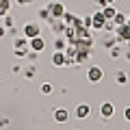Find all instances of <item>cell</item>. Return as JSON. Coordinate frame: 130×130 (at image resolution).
<instances>
[{
  "label": "cell",
  "mask_w": 130,
  "mask_h": 130,
  "mask_svg": "<svg viewBox=\"0 0 130 130\" xmlns=\"http://www.w3.org/2000/svg\"><path fill=\"white\" fill-rule=\"evenodd\" d=\"M117 39H121V41H130V24H121V26H117Z\"/></svg>",
  "instance_id": "1"
},
{
  "label": "cell",
  "mask_w": 130,
  "mask_h": 130,
  "mask_svg": "<svg viewBox=\"0 0 130 130\" xmlns=\"http://www.w3.org/2000/svg\"><path fill=\"white\" fill-rule=\"evenodd\" d=\"M39 32H41V30H39V24H35V22H32V24H26V26H24V35H26L28 39L39 37Z\"/></svg>",
  "instance_id": "2"
},
{
  "label": "cell",
  "mask_w": 130,
  "mask_h": 130,
  "mask_svg": "<svg viewBox=\"0 0 130 130\" xmlns=\"http://www.w3.org/2000/svg\"><path fill=\"white\" fill-rule=\"evenodd\" d=\"M48 11H50L52 18H63V15H65V9H63L61 2H52V5L48 7Z\"/></svg>",
  "instance_id": "3"
},
{
  "label": "cell",
  "mask_w": 130,
  "mask_h": 130,
  "mask_svg": "<svg viewBox=\"0 0 130 130\" xmlns=\"http://www.w3.org/2000/svg\"><path fill=\"white\" fill-rule=\"evenodd\" d=\"M91 26H93V28H104V26H106L104 15H102V13H95V15L91 18Z\"/></svg>",
  "instance_id": "4"
},
{
  "label": "cell",
  "mask_w": 130,
  "mask_h": 130,
  "mask_svg": "<svg viewBox=\"0 0 130 130\" xmlns=\"http://www.w3.org/2000/svg\"><path fill=\"white\" fill-rule=\"evenodd\" d=\"M87 76H89L91 83H98V80H102V70H100V67H91Z\"/></svg>",
  "instance_id": "5"
},
{
  "label": "cell",
  "mask_w": 130,
  "mask_h": 130,
  "mask_svg": "<svg viewBox=\"0 0 130 130\" xmlns=\"http://www.w3.org/2000/svg\"><path fill=\"white\" fill-rule=\"evenodd\" d=\"M43 46H46V41H43L41 37H32V39H30V48H32L35 52H41Z\"/></svg>",
  "instance_id": "6"
},
{
  "label": "cell",
  "mask_w": 130,
  "mask_h": 130,
  "mask_svg": "<svg viewBox=\"0 0 130 130\" xmlns=\"http://www.w3.org/2000/svg\"><path fill=\"white\" fill-rule=\"evenodd\" d=\"M115 13H117V11L113 9V5H106V7H104V11H102V15H104V20H106V22H111V20L115 18Z\"/></svg>",
  "instance_id": "7"
},
{
  "label": "cell",
  "mask_w": 130,
  "mask_h": 130,
  "mask_svg": "<svg viewBox=\"0 0 130 130\" xmlns=\"http://www.w3.org/2000/svg\"><path fill=\"white\" fill-rule=\"evenodd\" d=\"M52 63H54V65H65V54H63V50H56L54 54H52Z\"/></svg>",
  "instance_id": "8"
},
{
  "label": "cell",
  "mask_w": 130,
  "mask_h": 130,
  "mask_svg": "<svg viewBox=\"0 0 130 130\" xmlns=\"http://www.w3.org/2000/svg\"><path fill=\"white\" fill-rule=\"evenodd\" d=\"M67 117H70V113L65 111V108H59V111H54V119H56V121H61V124H63V121H67Z\"/></svg>",
  "instance_id": "9"
},
{
  "label": "cell",
  "mask_w": 130,
  "mask_h": 130,
  "mask_svg": "<svg viewBox=\"0 0 130 130\" xmlns=\"http://www.w3.org/2000/svg\"><path fill=\"white\" fill-rule=\"evenodd\" d=\"M113 113H115L113 104H111V102H104V104H102V115H104V117H111Z\"/></svg>",
  "instance_id": "10"
},
{
  "label": "cell",
  "mask_w": 130,
  "mask_h": 130,
  "mask_svg": "<svg viewBox=\"0 0 130 130\" xmlns=\"http://www.w3.org/2000/svg\"><path fill=\"white\" fill-rule=\"evenodd\" d=\"M126 22H128V18H126V15L115 13V18H113V24H115V26H121V24H126Z\"/></svg>",
  "instance_id": "11"
},
{
  "label": "cell",
  "mask_w": 130,
  "mask_h": 130,
  "mask_svg": "<svg viewBox=\"0 0 130 130\" xmlns=\"http://www.w3.org/2000/svg\"><path fill=\"white\" fill-rule=\"evenodd\" d=\"M9 7H11L9 0H0V15H5L7 11H9Z\"/></svg>",
  "instance_id": "12"
},
{
  "label": "cell",
  "mask_w": 130,
  "mask_h": 130,
  "mask_svg": "<svg viewBox=\"0 0 130 130\" xmlns=\"http://www.w3.org/2000/svg\"><path fill=\"white\" fill-rule=\"evenodd\" d=\"M76 115H78V117H87V115H89V106H87V104H83V106H78V111H76Z\"/></svg>",
  "instance_id": "13"
},
{
  "label": "cell",
  "mask_w": 130,
  "mask_h": 130,
  "mask_svg": "<svg viewBox=\"0 0 130 130\" xmlns=\"http://www.w3.org/2000/svg\"><path fill=\"white\" fill-rule=\"evenodd\" d=\"M41 91H43V93H52V85H50V83H43V85H41Z\"/></svg>",
  "instance_id": "14"
},
{
  "label": "cell",
  "mask_w": 130,
  "mask_h": 130,
  "mask_svg": "<svg viewBox=\"0 0 130 130\" xmlns=\"http://www.w3.org/2000/svg\"><path fill=\"white\" fill-rule=\"evenodd\" d=\"M126 80H128V76H126L124 72H119V74H117V83H121V85H124Z\"/></svg>",
  "instance_id": "15"
},
{
  "label": "cell",
  "mask_w": 130,
  "mask_h": 130,
  "mask_svg": "<svg viewBox=\"0 0 130 130\" xmlns=\"http://www.w3.org/2000/svg\"><path fill=\"white\" fill-rule=\"evenodd\" d=\"M63 46H65L63 39H56V41H54V48H56V50H63Z\"/></svg>",
  "instance_id": "16"
},
{
  "label": "cell",
  "mask_w": 130,
  "mask_h": 130,
  "mask_svg": "<svg viewBox=\"0 0 130 130\" xmlns=\"http://www.w3.org/2000/svg\"><path fill=\"white\" fill-rule=\"evenodd\" d=\"M124 117L130 121V106H126V111H124Z\"/></svg>",
  "instance_id": "17"
},
{
  "label": "cell",
  "mask_w": 130,
  "mask_h": 130,
  "mask_svg": "<svg viewBox=\"0 0 130 130\" xmlns=\"http://www.w3.org/2000/svg\"><path fill=\"white\" fill-rule=\"evenodd\" d=\"M39 15H41V18H50V11H48V9H43V11H41Z\"/></svg>",
  "instance_id": "18"
},
{
  "label": "cell",
  "mask_w": 130,
  "mask_h": 130,
  "mask_svg": "<svg viewBox=\"0 0 130 130\" xmlns=\"http://www.w3.org/2000/svg\"><path fill=\"white\" fill-rule=\"evenodd\" d=\"M20 5H28V2H30V0H18Z\"/></svg>",
  "instance_id": "19"
},
{
  "label": "cell",
  "mask_w": 130,
  "mask_h": 130,
  "mask_svg": "<svg viewBox=\"0 0 130 130\" xmlns=\"http://www.w3.org/2000/svg\"><path fill=\"white\" fill-rule=\"evenodd\" d=\"M113 2H115V0H104V5H113Z\"/></svg>",
  "instance_id": "20"
},
{
  "label": "cell",
  "mask_w": 130,
  "mask_h": 130,
  "mask_svg": "<svg viewBox=\"0 0 130 130\" xmlns=\"http://www.w3.org/2000/svg\"><path fill=\"white\" fill-rule=\"evenodd\" d=\"M2 35H5V28H0V37H2Z\"/></svg>",
  "instance_id": "21"
},
{
  "label": "cell",
  "mask_w": 130,
  "mask_h": 130,
  "mask_svg": "<svg viewBox=\"0 0 130 130\" xmlns=\"http://www.w3.org/2000/svg\"><path fill=\"white\" fill-rule=\"evenodd\" d=\"M128 24H130V15H128Z\"/></svg>",
  "instance_id": "22"
}]
</instances>
